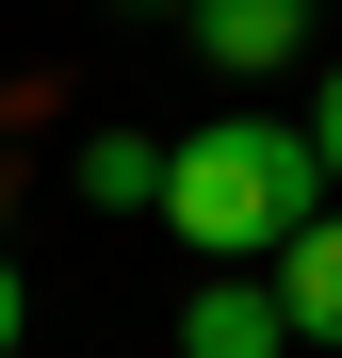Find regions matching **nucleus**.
<instances>
[{
  "label": "nucleus",
  "instance_id": "nucleus-1",
  "mask_svg": "<svg viewBox=\"0 0 342 358\" xmlns=\"http://www.w3.org/2000/svg\"><path fill=\"white\" fill-rule=\"evenodd\" d=\"M310 212H326V163H310V131H277V114H228V131L163 147V228H180V245H212V261L294 245Z\"/></svg>",
  "mask_w": 342,
  "mask_h": 358
},
{
  "label": "nucleus",
  "instance_id": "nucleus-2",
  "mask_svg": "<svg viewBox=\"0 0 342 358\" xmlns=\"http://www.w3.org/2000/svg\"><path fill=\"white\" fill-rule=\"evenodd\" d=\"M277 326H294V342H342V212H310L294 245H277Z\"/></svg>",
  "mask_w": 342,
  "mask_h": 358
},
{
  "label": "nucleus",
  "instance_id": "nucleus-3",
  "mask_svg": "<svg viewBox=\"0 0 342 358\" xmlns=\"http://www.w3.org/2000/svg\"><path fill=\"white\" fill-rule=\"evenodd\" d=\"M277 342H294V326H277L261 277H212L196 310H180V358H277Z\"/></svg>",
  "mask_w": 342,
  "mask_h": 358
},
{
  "label": "nucleus",
  "instance_id": "nucleus-4",
  "mask_svg": "<svg viewBox=\"0 0 342 358\" xmlns=\"http://www.w3.org/2000/svg\"><path fill=\"white\" fill-rule=\"evenodd\" d=\"M294 33H310L294 0H196V49H212V66H277Z\"/></svg>",
  "mask_w": 342,
  "mask_h": 358
},
{
  "label": "nucleus",
  "instance_id": "nucleus-5",
  "mask_svg": "<svg viewBox=\"0 0 342 358\" xmlns=\"http://www.w3.org/2000/svg\"><path fill=\"white\" fill-rule=\"evenodd\" d=\"M82 196H98V212H163V147H147V131H98V147H82Z\"/></svg>",
  "mask_w": 342,
  "mask_h": 358
},
{
  "label": "nucleus",
  "instance_id": "nucleus-6",
  "mask_svg": "<svg viewBox=\"0 0 342 358\" xmlns=\"http://www.w3.org/2000/svg\"><path fill=\"white\" fill-rule=\"evenodd\" d=\"M310 163H326V179H342V82H326V98H310Z\"/></svg>",
  "mask_w": 342,
  "mask_h": 358
},
{
  "label": "nucleus",
  "instance_id": "nucleus-7",
  "mask_svg": "<svg viewBox=\"0 0 342 358\" xmlns=\"http://www.w3.org/2000/svg\"><path fill=\"white\" fill-rule=\"evenodd\" d=\"M0 358H17V261H0Z\"/></svg>",
  "mask_w": 342,
  "mask_h": 358
},
{
  "label": "nucleus",
  "instance_id": "nucleus-8",
  "mask_svg": "<svg viewBox=\"0 0 342 358\" xmlns=\"http://www.w3.org/2000/svg\"><path fill=\"white\" fill-rule=\"evenodd\" d=\"M131 17H196V0H131Z\"/></svg>",
  "mask_w": 342,
  "mask_h": 358
},
{
  "label": "nucleus",
  "instance_id": "nucleus-9",
  "mask_svg": "<svg viewBox=\"0 0 342 358\" xmlns=\"http://www.w3.org/2000/svg\"><path fill=\"white\" fill-rule=\"evenodd\" d=\"M294 17H310V0H294Z\"/></svg>",
  "mask_w": 342,
  "mask_h": 358
}]
</instances>
